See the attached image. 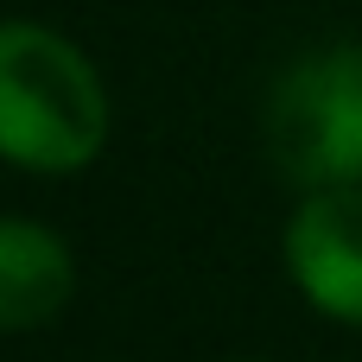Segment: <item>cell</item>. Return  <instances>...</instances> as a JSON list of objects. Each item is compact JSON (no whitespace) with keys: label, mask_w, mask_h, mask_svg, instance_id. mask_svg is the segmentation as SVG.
<instances>
[{"label":"cell","mask_w":362,"mask_h":362,"mask_svg":"<svg viewBox=\"0 0 362 362\" xmlns=\"http://www.w3.org/2000/svg\"><path fill=\"white\" fill-rule=\"evenodd\" d=\"M108 146V89L89 51L38 19H0V159L19 172H83Z\"/></svg>","instance_id":"obj_1"},{"label":"cell","mask_w":362,"mask_h":362,"mask_svg":"<svg viewBox=\"0 0 362 362\" xmlns=\"http://www.w3.org/2000/svg\"><path fill=\"white\" fill-rule=\"evenodd\" d=\"M267 159L286 185H362V45H318L293 57L267 89Z\"/></svg>","instance_id":"obj_2"},{"label":"cell","mask_w":362,"mask_h":362,"mask_svg":"<svg viewBox=\"0 0 362 362\" xmlns=\"http://www.w3.org/2000/svg\"><path fill=\"white\" fill-rule=\"evenodd\" d=\"M280 255L312 312L362 331V185L305 191V204L286 223Z\"/></svg>","instance_id":"obj_3"},{"label":"cell","mask_w":362,"mask_h":362,"mask_svg":"<svg viewBox=\"0 0 362 362\" xmlns=\"http://www.w3.org/2000/svg\"><path fill=\"white\" fill-rule=\"evenodd\" d=\"M76 293V255L32 216H0V337L45 331Z\"/></svg>","instance_id":"obj_4"}]
</instances>
